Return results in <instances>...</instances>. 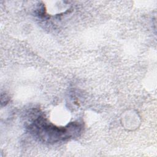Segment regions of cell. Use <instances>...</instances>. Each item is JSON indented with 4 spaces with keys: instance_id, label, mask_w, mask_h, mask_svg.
<instances>
[{
    "instance_id": "obj_1",
    "label": "cell",
    "mask_w": 157,
    "mask_h": 157,
    "mask_svg": "<svg viewBox=\"0 0 157 157\" xmlns=\"http://www.w3.org/2000/svg\"><path fill=\"white\" fill-rule=\"evenodd\" d=\"M32 128L39 137L47 142H56L64 139L70 137L72 134L79 131V126L75 124L68 125L65 128H58L40 120H36Z\"/></svg>"
}]
</instances>
